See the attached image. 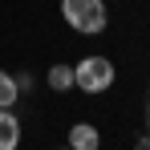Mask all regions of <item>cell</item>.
Masks as SVG:
<instances>
[{
  "mask_svg": "<svg viewBox=\"0 0 150 150\" xmlns=\"http://www.w3.org/2000/svg\"><path fill=\"white\" fill-rule=\"evenodd\" d=\"M61 16L73 25V33L81 37H101L110 25V8L105 0H61Z\"/></svg>",
  "mask_w": 150,
  "mask_h": 150,
  "instance_id": "obj_1",
  "label": "cell"
},
{
  "mask_svg": "<svg viewBox=\"0 0 150 150\" xmlns=\"http://www.w3.org/2000/svg\"><path fill=\"white\" fill-rule=\"evenodd\" d=\"M73 85L81 89V93H105V89L114 85V61L101 57V53L81 57V61L73 65Z\"/></svg>",
  "mask_w": 150,
  "mask_h": 150,
  "instance_id": "obj_2",
  "label": "cell"
},
{
  "mask_svg": "<svg viewBox=\"0 0 150 150\" xmlns=\"http://www.w3.org/2000/svg\"><path fill=\"white\" fill-rule=\"evenodd\" d=\"M21 146V122L12 110H0V150H16Z\"/></svg>",
  "mask_w": 150,
  "mask_h": 150,
  "instance_id": "obj_3",
  "label": "cell"
},
{
  "mask_svg": "<svg viewBox=\"0 0 150 150\" xmlns=\"http://www.w3.org/2000/svg\"><path fill=\"white\" fill-rule=\"evenodd\" d=\"M98 142H101V134L89 122H77L69 130V150H98Z\"/></svg>",
  "mask_w": 150,
  "mask_h": 150,
  "instance_id": "obj_4",
  "label": "cell"
},
{
  "mask_svg": "<svg viewBox=\"0 0 150 150\" xmlns=\"http://www.w3.org/2000/svg\"><path fill=\"white\" fill-rule=\"evenodd\" d=\"M45 81H49V89H57V93H65V89H73V65H53Z\"/></svg>",
  "mask_w": 150,
  "mask_h": 150,
  "instance_id": "obj_5",
  "label": "cell"
},
{
  "mask_svg": "<svg viewBox=\"0 0 150 150\" xmlns=\"http://www.w3.org/2000/svg\"><path fill=\"white\" fill-rule=\"evenodd\" d=\"M16 77H8L4 69H0V110H12V101H16Z\"/></svg>",
  "mask_w": 150,
  "mask_h": 150,
  "instance_id": "obj_6",
  "label": "cell"
},
{
  "mask_svg": "<svg viewBox=\"0 0 150 150\" xmlns=\"http://www.w3.org/2000/svg\"><path fill=\"white\" fill-rule=\"evenodd\" d=\"M61 150H69V146H61Z\"/></svg>",
  "mask_w": 150,
  "mask_h": 150,
  "instance_id": "obj_7",
  "label": "cell"
}]
</instances>
